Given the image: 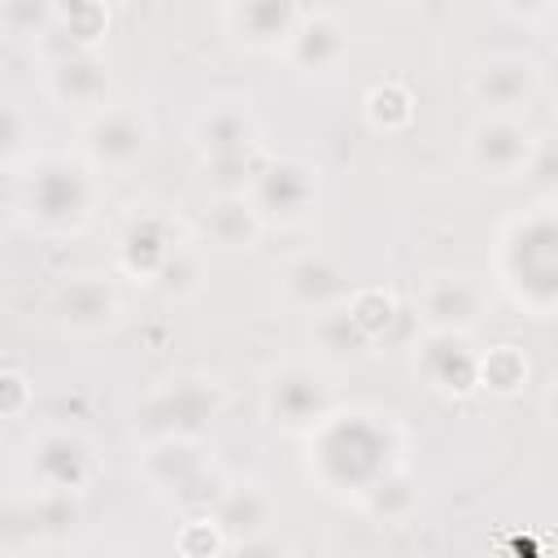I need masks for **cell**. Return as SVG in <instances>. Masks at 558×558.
<instances>
[{"instance_id": "1", "label": "cell", "mask_w": 558, "mask_h": 558, "mask_svg": "<svg viewBox=\"0 0 558 558\" xmlns=\"http://www.w3.org/2000/svg\"><path fill=\"white\" fill-rule=\"evenodd\" d=\"M501 279L506 288L536 314H549L558 292V266H554V218L541 205L536 214L519 218L501 240Z\"/></svg>"}, {"instance_id": "20", "label": "cell", "mask_w": 558, "mask_h": 558, "mask_svg": "<svg viewBox=\"0 0 558 558\" xmlns=\"http://www.w3.org/2000/svg\"><path fill=\"white\" fill-rule=\"evenodd\" d=\"M371 340V331L353 318L349 305H327L318 310V323H314V344L323 353H336V357H349V353H362Z\"/></svg>"}, {"instance_id": "6", "label": "cell", "mask_w": 558, "mask_h": 558, "mask_svg": "<svg viewBox=\"0 0 558 558\" xmlns=\"http://www.w3.org/2000/svg\"><path fill=\"white\" fill-rule=\"evenodd\" d=\"M209 414L214 388H205L201 379H170L148 397V427H157L161 436H192L205 427Z\"/></svg>"}, {"instance_id": "14", "label": "cell", "mask_w": 558, "mask_h": 558, "mask_svg": "<svg viewBox=\"0 0 558 558\" xmlns=\"http://www.w3.org/2000/svg\"><path fill=\"white\" fill-rule=\"evenodd\" d=\"M231 26L253 48H279L296 26V0H235Z\"/></svg>"}, {"instance_id": "15", "label": "cell", "mask_w": 558, "mask_h": 558, "mask_svg": "<svg viewBox=\"0 0 558 558\" xmlns=\"http://www.w3.org/2000/svg\"><path fill=\"white\" fill-rule=\"evenodd\" d=\"M57 314H61V323L70 331H83L87 336V331H100V327H109L118 318V296L100 279H74V283L61 288Z\"/></svg>"}, {"instance_id": "19", "label": "cell", "mask_w": 558, "mask_h": 558, "mask_svg": "<svg viewBox=\"0 0 558 558\" xmlns=\"http://www.w3.org/2000/svg\"><path fill=\"white\" fill-rule=\"evenodd\" d=\"M48 92L61 105H96V100H105V70L87 52H65L48 70Z\"/></svg>"}, {"instance_id": "16", "label": "cell", "mask_w": 558, "mask_h": 558, "mask_svg": "<svg viewBox=\"0 0 558 558\" xmlns=\"http://www.w3.org/2000/svg\"><path fill=\"white\" fill-rule=\"evenodd\" d=\"M283 292H288L296 305H305V310H327V305L344 292V275H340L336 262L305 253V257L288 262V270H283Z\"/></svg>"}, {"instance_id": "2", "label": "cell", "mask_w": 558, "mask_h": 558, "mask_svg": "<svg viewBox=\"0 0 558 558\" xmlns=\"http://www.w3.org/2000/svg\"><path fill=\"white\" fill-rule=\"evenodd\" d=\"M92 196H96V183H92L87 166H78L70 157H44L17 183V201H22L26 218L39 222L44 231L83 227L92 214Z\"/></svg>"}, {"instance_id": "3", "label": "cell", "mask_w": 558, "mask_h": 558, "mask_svg": "<svg viewBox=\"0 0 558 558\" xmlns=\"http://www.w3.org/2000/svg\"><path fill=\"white\" fill-rule=\"evenodd\" d=\"M248 201H253V209H257L262 222L270 218V222L292 227V222H305L314 214V205H318V179L301 161H270L266 170H257Z\"/></svg>"}, {"instance_id": "7", "label": "cell", "mask_w": 558, "mask_h": 558, "mask_svg": "<svg viewBox=\"0 0 558 558\" xmlns=\"http://www.w3.org/2000/svg\"><path fill=\"white\" fill-rule=\"evenodd\" d=\"M527 157H532V135L506 113H493L471 131V161L493 179H510L514 170L527 166Z\"/></svg>"}, {"instance_id": "23", "label": "cell", "mask_w": 558, "mask_h": 558, "mask_svg": "<svg viewBox=\"0 0 558 558\" xmlns=\"http://www.w3.org/2000/svg\"><path fill=\"white\" fill-rule=\"evenodd\" d=\"M22 144H26V118L9 100H0V166L13 161L22 153Z\"/></svg>"}, {"instance_id": "24", "label": "cell", "mask_w": 558, "mask_h": 558, "mask_svg": "<svg viewBox=\"0 0 558 558\" xmlns=\"http://www.w3.org/2000/svg\"><path fill=\"white\" fill-rule=\"evenodd\" d=\"M510 17H523V22H536V17H545L549 13V4L554 0H497Z\"/></svg>"}, {"instance_id": "8", "label": "cell", "mask_w": 558, "mask_h": 558, "mask_svg": "<svg viewBox=\"0 0 558 558\" xmlns=\"http://www.w3.org/2000/svg\"><path fill=\"white\" fill-rule=\"evenodd\" d=\"M31 475L39 480V493H74L87 475V449L70 432H44L31 445Z\"/></svg>"}, {"instance_id": "9", "label": "cell", "mask_w": 558, "mask_h": 558, "mask_svg": "<svg viewBox=\"0 0 558 558\" xmlns=\"http://www.w3.org/2000/svg\"><path fill=\"white\" fill-rule=\"evenodd\" d=\"M418 305L432 331H466L480 318V288L466 275H432L423 283Z\"/></svg>"}, {"instance_id": "11", "label": "cell", "mask_w": 558, "mask_h": 558, "mask_svg": "<svg viewBox=\"0 0 558 558\" xmlns=\"http://www.w3.org/2000/svg\"><path fill=\"white\" fill-rule=\"evenodd\" d=\"M179 244H183V240L174 235L170 218H161V214H140V218H131V227L122 231L118 257H122V266H126L131 275H140V279L153 283V275L161 270V262H166Z\"/></svg>"}, {"instance_id": "5", "label": "cell", "mask_w": 558, "mask_h": 558, "mask_svg": "<svg viewBox=\"0 0 558 558\" xmlns=\"http://www.w3.org/2000/svg\"><path fill=\"white\" fill-rule=\"evenodd\" d=\"M266 414L279 427H314L327 414V384L310 366H288L266 388Z\"/></svg>"}, {"instance_id": "22", "label": "cell", "mask_w": 558, "mask_h": 558, "mask_svg": "<svg viewBox=\"0 0 558 558\" xmlns=\"http://www.w3.org/2000/svg\"><path fill=\"white\" fill-rule=\"evenodd\" d=\"M52 0H0V22L13 35H39L52 26Z\"/></svg>"}, {"instance_id": "12", "label": "cell", "mask_w": 558, "mask_h": 558, "mask_svg": "<svg viewBox=\"0 0 558 558\" xmlns=\"http://www.w3.org/2000/svg\"><path fill=\"white\" fill-rule=\"evenodd\" d=\"M532 87H536V65H532L527 57H493V61H484V65L475 70V78H471L475 100H484V105L497 109V113L523 105V100L532 96Z\"/></svg>"}, {"instance_id": "13", "label": "cell", "mask_w": 558, "mask_h": 558, "mask_svg": "<svg viewBox=\"0 0 558 558\" xmlns=\"http://www.w3.org/2000/svg\"><path fill=\"white\" fill-rule=\"evenodd\" d=\"M196 144L205 148V157H209L214 166H227V161L244 157V153L253 148V118H248V109L235 105V100L214 105V109L201 118V126H196Z\"/></svg>"}, {"instance_id": "18", "label": "cell", "mask_w": 558, "mask_h": 558, "mask_svg": "<svg viewBox=\"0 0 558 558\" xmlns=\"http://www.w3.org/2000/svg\"><path fill=\"white\" fill-rule=\"evenodd\" d=\"M288 48H292L296 65H305V70H327V65H336V61L344 57V26H340L336 17H327V13H314L310 22L292 26Z\"/></svg>"}, {"instance_id": "10", "label": "cell", "mask_w": 558, "mask_h": 558, "mask_svg": "<svg viewBox=\"0 0 558 558\" xmlns=\"http://www.w3.org/2000/svg\"><path fill=\"white\" fill-rule=\"evenodd\" d=\"M414 371H418L432 388L462 392V388H471V384H475L480 362L466 353L462 331H432V336H427V344L414 353Z\"/></svg>"}, {"instance_id": "4", "label": "cell", "mask_w": 558, "mask_h": 558, "mask_svg": "<svg viewBox=\"0 0 558 558\" xmlns=\"http://www.w3.org/2000/svg\"><path fill=\"white\" fill-rule=\"evenodd\" d=\"M83 144H87V157L105 170H122L131 166L144 148H148V122L135 113V109H100L87 131H83Z\"/></svg>"}, {"instance_id": "21", "label": "cell", "mask_w": 558, "mask_h": 558, "mask_svg": "<svg viewBox=\"0 0 558 558\" xmlns=\"http://www.w3.org/2000/svg\"><path fill=\"white\" fill-rule=\"evenodd\" d=\"M218 523L222 527H257V523H266V497L253 488V484H244V488H227L222 493V501H218Z\"/></svg>"}, {"instance_id": "17", "label": "cell", "mask_w": 558, "mask_h": 558, "mask_svg": "<svg viewBox=\"0 0 558 558\" xmlns=\"http://www.w3.org/2000/svg\"><path fill=\"white\" fill-rule=\"evenodd\" d=\"M262 231V218L244 192H222L205 205V235L222 248H248Z\"/></svg>"}]
</instances>
